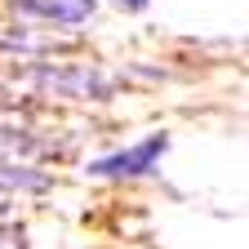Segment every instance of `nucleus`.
Listing matches in <instances>:
<instances>
[{
	"mask_svg": "<svg viewBox=\"0 0 249 249\" xmlns=\"http://www.w3.org/2000/svg\"><path fill=\"white\" fill-rule=\"evenodd\" d=\"M174 138L165 129H156L129 147H116L107 156H93V160H85V178H98V182H138V178H151L156 169H160V160L169 156Z\"/></svg>",
	"mask_w": 249,
	"mask_h": 249,
	"instance_id": "obj_1",
	"label": "nucleus"
},
{
	"mask_svg": "<svg viewBox=\"0 0 249 249\" xmlns=\"http://www.w3.org/2000/svg\"><path fill=\"white\" fill-rule=\"evenodd\" d=\"M27 85L45 93V98H76V103H103L116 89L111 76H103L98 67H71V62H31Z\"/></svg>",
	"mask_w": 249,
	"mask_h": 249,
	"instance_id": "obj_2",
	"label": "nucleus"
},
{
	"mask_svg": "<svg viewBox=\"0 0 249 249\" xmlns=\"http://www.w3.org/2000/svg\"><path fill=\"white\" fill-rule=\"evenodd\" d=\"M9 5L27 22L62 27V31H76V27L93 22V14H98V0H9Z\"/></svg>",
	"mask_w": 249,
	"mask_h": 249,
	"instance_id": "obj_3",
	"label": "nucleus"
},
{
	"mask_svg": "<svg viewBox=\"0 0 249 249\" xmlns=\"http://www.w3.org/2000/svg\"><path fill=\"white\" fill-rule=\"evenodd\" d=\"M111 5H120L124 14H142V9L151 5V0H111Z\"/></svg>",
	"mask_w": 249,
	"mask_h": 249,
	"instance_id": "obj_4",
	"label": "nucleus"
},
{
	"mask_svg": "<svg viewBox=\"0 0 249 249\" xmlns=\"http://www.w3.org/2000/svg\"><path fill=\"white\" fill-rule=\"evenodd\" d=\"M5 209H9V196H0V213H5Z\"/></svg>",
	"mask_w": 249,
	"mask_h": 249,
	"instance_id": "obj_5",
	"label": "nucleus"
}]
</instances>
